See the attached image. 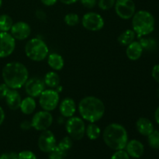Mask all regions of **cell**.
I'll return each mask as SVG.
<instances>
[{"label": "cell", "instance_id": "obj_1", "mask_svg": "<svg viewBox=\"0 0 159 159\" xmlns=\"http://www.w3.org/2000/svg\"><path fill=\"white\" fill-rule=\"evenodd\" d=\"M2 76L4 83L9 89L17 90L24 86L29 79V71L23 64L12 61L3 67Z\"/></svg>", "mask_w": 159, "mask_h": 159}, {"label": "cell", "instance_id": "obj_2", "mask_svg": "<svg viewBox=\"0 0 159 159\" xmlns=\"http://www.w3.org/2000/svg\"><path fill=\"white\" fill-rule=\"evenodd\" d=\"M81 117L89 123H96L105 114L103 102L96 96H89L82 98L78 105Z\"/></svg>", "mask_w": 159, "mask_h": 159}, {"label": "cell", "instance_id": "obj_3", "mask_svg": "<svg viewBox=\"0 0 159 159\" xmlns=\"http://www.w3.org/2000/svg\"><path fill=\"white\" fill-rule=\"evenodd\" d=\"M105 144L114 151L125 148L128 142V134L125 127L117 123H112L106 127L102 133Z\"/></svg>", "mask_w": 159, "mask_h": 159}, {"label": "cell", "instance_id": "obj_4", "mask_svg": "<svg viewBox=\"0 0 159 159\" xmlns=\"http://www.w3.org/2000/svg\"><path fill=\"white\" fill-rule=\"evenodd\" d=\"M131 19L132 30L138 37L149 35L155 30V17L148 11L139 10L135 12Z\"/></svg>", "mask_w": 159, "mask_h": 159}, {"label": "cell", "instance_id": "obj_5", "mask_svg": "<svg viewBox=\"0 0 159 159\" xmlns=\"http://www.w3.org/2000/svg\"><path fill=\"white\" fill-rule=\"evenodd\" d=\"M26 57L31 61L40 62L48 57L49 49L47 43L42 39L32 38L26 42L24 48Z\"/></svg>", "mask_w": 159, "mask_h": 159}, {"label": "cell", "instance_id": "obj_6", "mask_svg": "<svg viewBox=\"0 0 159 159\" xmlns=\"http://www.w3.org/2000/svg\"><path fill=\"white\" fill-rule=\"evenodd\" d=\"M85 124L84 120L79 116L68 118L65 123V129L70 138L75 141L82 140L85 135Z\"/></svg>", "mask_w": 159, "mask_h": 159}, {"label": "cell", "instance_id": "obj_7", "mask_svg": "<svg viewBox=\"0 0 159 159\" xmlns=\"http://www.w3.org/2000/svg\"><path fill=\"white\" fill-rule=\"evenodd\" d=\"M38 98L39 104L42 110L48 112L55 110L60 102L59 93L53 89H45Z\"/></svg>", "mask_w": 159, "mask_h": 159}, {"label": "cell", "instance_id": "obj_8", "mask_svg": "<svg viewBox=\"0 0 159 159\" xmlns=\"http://www.w3.org/2000/svg\"><path fill=\"white\" fill-rule=\"evenodd\" d=\"M82 26L87 30L96 32L101 30L103 28L105 23L100 14L95 12H89L82 16Z\"/></svg>", "mask_w": 159, "mask_h": 159}, {"label": "cell", "instance_id": "obj_9", "mask_svg": "<svg viewBox=\"0 0 159 159\" xmlns=\"http://www.w3.org/2000/svg\"><path fill=\"white\" fill-rule=\"evenodd\" d=\"M32 127L38 131L48 130L53 123V116L50 112L40 110L37 112L31 120Z\"/></svg>", "mask_w": 159, "mask_h": 159}, {"label": "cell", "instance_id": "obj_10", "mask_svg": "<svg viewBox=\"0 0 159 159\" xmlns=\"http://www.w3.org/2000/svg\"><path fill=\"white\" fill-rule=\"evenodd\" d=\"M114 8L116 15L124 20L131 19L136 11V6L133 0H116Z\"/></svg>", "mask_w": 159, "mask_h": 159}, {"label": "cell", "instance_id": "obj_11", "mask_svg": "<svg viewBox=\"0 0 159 159\" xmlns=\"http://www.w3.org/2000/svg\"><path fill=\"white\" fill-rule=\"evenodd\" d=\"M16 40L9 32H0V58H5L13 53Z\"/></svg>", "mask_w": 159, "mask_h": 159}, {"label": "cell", "instance_id": "obj_12", "mask_svg": "<svg viewBox=\"0 0 159 159\" xmlns=\"http://www.w3.org/2000/svg\"><path fill=\"white\" fill-rule=\"evenodd\" d=\"M56 145V138L52 131L49 130L41 131L38 138V147L41 152L50 153Z\"/></svg>", "mask_w": 159, "mask_h": 159}, {"label": "cell", "instance_id": "obj_13", "mask_svg": "<svg viewBox=\"0 0 159 159\" xmlns=\"http://www.w3.org/2000/svg\"><path fill=\"white\" fill-rule=\"evenodd\" d=\"M26 94L33 98H37L45 90V84L43 80L38 78L28 79L24 85Z\"/></svg>", "mask_w": 159, "mask_h": 159}, {"label": "cell", "instance_id": "obj_14", "mask_svg": "<svg viewBox=\"0 0 159 159\" xmlns=\"http://www.w3.org/2000/svg\"><path fill=\"white\" fill-rule=\"evenodd\" d=\"M10 34L16 40H23L27 39L31 34V27L27 23L19 21L13 23L10 30Z\"/></svg>", "mask_w": 159, "mask_h": 159}, {"label": "cell", "instance_id": "obj_15", "mask_svg": "<svg viewBox=\"0 0 159 159\" xmlns=\"http://www.w3.org/2000/svg\"><path fill=\"white\" fill-rule=\"evenodd\" d=\"M77 110V106L74 99L66 97L59 102V111L61 115L65 118H70L73 116Z\"/></svg>", "mask_w": 159, "mask_h": 159}, {"label": "cell", "instance_id": "obj_16", "mask_svg": "<svg viewBox=\"0 0 159 159\" xmlns=\"http://www.w3.org/2000/svg\"><path fill=\"white\" fill-rule=\"evenodd\" d=\"M125 148L129 156L134 158H141L144 152V145L138 140H131L128 141Z\"/></svg>", "mask_w": 159, "mask_h": 159}, {"label": "cell", "instance_id": "obj_17", "mask_svg": "<svg viewBox=\"0 0 159 159\" xmlns=\"http://www.w3.org/2000/svg\"><path fill=\"white\" fill-rule=\"evenodd\" d=\"M5 99H6V102L7 104L8 107L11 110H16L20 109L22 98L16 89H10Z\"/></svg>", "mask_w": 159, "mask_h": 159}, {"label": "cell", "instance_id": "obj_18", "mask_svg": "<svg viewBox=\"0 0 159 159\" xmlns=\"http://www.w3.org/2000/svg\"><path fill=\"white\" fill-rule=\"evenodd\" d=\"M143 48L139 41H133L127 45L126 48V55L130 61H138L141 57Z\"/></svg>", "mask_w": 159, "mask_h": 159}, {"label": "cell", "instance_id": "obj_19", "mask_svg": "<svg viewBox=\"0 0 159 159\" xmlns=\"http://www.w3.org/2000/svg\"><path fill=\"white\" fill-rule=\"evenodd\" d=\"M136 128L141 135L147 137L155 130L152 121L146 117H140L137 120Z\"/></svg>", "mask_w": 159, "mask_h": 159}, {"label": "cell", "instance_id": "obj_20", "mask_svg": "<svg viewBox=\"0 0 159 159\" xmlns=\"http://www.w3.org/2000/svg\"><path fill=\"white\" fill-rule=\"evenodd\" d=\"M48 64L54 71H60L65 66L63 57L57 53H52L48 56Z\"/></svg>", "mask_w": 159, "mask_h": 159}, {"label": "cell", "instance_id": "obj_21", "mask_svg": "<svg viewBox=\"0 0 159 159\" xmlns=\"http://www.w3.org/2000/svg\"><path fill=\"white\" fill-rule=\"evenodd\" d=\"M37 108V102L34 98L27 96L22 99L20 109L22 113L25 115H30L34 113Z\"/></svg>", "mask_w": 159, "mask_h": 159}, {"label": "cell", "instance_id": "obj_22", "mask_svg": "<svg viewBox=\"0 0 159 159\" xmlns=\"http://www.w3.org/2000/svg\"><path fill=\"white\" fill-rule=\"evenodd\" d=\"M43 82L45 85L49 87L50 89H55L61 83V78L60 75L56 72L55 71H48L44 76L43 79Z\"/></svg>", "mask_w": 159, "mask_h": 159}, {"label": "cell", "instance_id": "obj_23", "mask_svg": "<svg viewBox=\"0 0 159 159\" xmlns=\"http://www.w3.org/2000/svg\"><path fill=\"white\" fill-rule=\"evenodd\" d=\"M136 36V34L133 30H126L120 34L117 38V41L122 46L127 47L130 43L134 41Z\"/></svg>", "mask_w": 159, "mask_h": 159}, {"label": "cell", "instance_id": "obj_24", "mask_svg": "<svg viewBox=\"0 0 159 159\" xmlns=\"http://www.w3.org/2000/svg\"><path fill=\"white\" fill-rule=\"evenodd\" d=\"M101 134V129L96 123H89L85 127V135L91 141H95L99 138Z\"/></svg>", "mask_w": 159, "mask_h": 159}, {"label": "cell", "instance_id": "obj_25", "mask_svg": "<svg viewBox=\"0 0 159 159\" xmlns=\"http://www.w3.org/2000/svg\"><path fill=\"white\" fill-rule=\"evenodd\" d=\"M12 19L7 14L0 16V32H9L13 25Z\"/></svg>", "mask_w": 159, "mask_h": 159}, {"label": "cell", "instance_id": "obj_26", "mask_svg": "<svg viewBox=\"0 0 159 159\" xmlns=\"http://www.w3.org/2000/svg\"><path fill=\"white\" fill-rule=\"evenodd\" d=\"M149 146L154 149H159V131L155 130L148 136Z\"/></svg>", "mask_w": 159, "mask_h": 159}, {"label": "cell", "instance_id": "obj_27", "mask_svg": "<svg viewBox=\"0 0 159 159\" xmlns=\"http://www.w3.org/2000/svg\"><path fill=\"white\" fill-rule=\"evenodd\" d=\"M64 21H65V24L68 25L69 26H77L80 22V19L78 14L73 13H68L65 15V18H64Z\"/></svg>", "mask_w": 159, "mask_h": 159}, {"label": "cell", "instance_id": "obj_28", "mask_svg": "<svg viewBox=\"0 0 159 159\" xmlns=\"http://www.w3.org/2000/svg\"><path fill=\"white\" fill-rule=\"evenodd\" d=\"M139 43H141L143 50H153L156 47V42L153 39L148 37H142L140 40Z\"/></svg>", "mask_w": 159, "mask_h": 159}, {"label": "cell", "instance_id": "obj_29", "mask_svg": "<svg viewBox=\"0 0 159 159\" xmlns=\"http://www.w3.org/2000/svg\"><path fill=\"white\" fill-rule=\"evenodd\" d=\"M72 144H73L72 139L68 136V137H65V138H62L57 146L59 148L63 150L64 152H67L68 151H69L70 149L71 148Z\"/></svg>", "mask_w": 159, "mask_h": 159}, {"label": "cell", "instance_id": "obj_30", "mask_svg": "<svg viewBox=\"0 0 159 159\" xmlns=\"http://www.w3.org/2000/svg\"><path fill=\"white\" fill-rule=\"evenodd\" d=\"M66 153L67 152H64L56 145L55 148L49 153V159H65L66 157Z\"/></svg>", "mask_w": 159, "mask_h": 159}, {"label": "cell", "instance_id": "obj_31", "mask_svg": "<svg viewBox=\"0 0 159 159\" xmlns=\"http://www.w3.org/2000/svg\"><path fill=\"white\" fill-rule=\"evenodd\" d=\"M115 2H116V0H99L98 6L102 10L107 11L114 7Z\"/></svg>", "mask_w": 159, "mask_h": 159}, {"label": "cell", "instance_id": "obj_32", "mask_svg": "<svg viewBox=\"0 0 159 159\" xmlns=\"http://www.w3.org/2000/svg\"><path fill=\"white\" fill-rule=\"evenodd\" d=\"M18 159H37L34 152L30 151H23L18 154Z\"/></svg>", "mask_w": 159, "mask_h": 159}, {"label": "cell", "instance_id": "obj_33", "mask_svg": "<svg viewBox=\"0 0 159 159\" xmlns=\"http://www.w3.org/2000/svg\"><path fill=\"white\" fill-rule=\"evenodd\" d=\"M111 159H130V156L126 151L122 149V150L116 151V152L112 155Z\"/></svg>", "mask_w": 159, "mask_h": 159}, {"label": "cell", "instance_id": "obj_34", "mask_svg": "<svg viewBox=\"0 0 159 159\" xmlns=\"http://www.w3.org/2000/svg\"><path fill=\"white\" fill-rule=\"evenodd\" d=\"M80 1L82 6L86 9H93L97 3L96 0H80Z\"/></svg>", "mask_w": 159, "mask_h": 159}, {"label": "cell", "instance_id": "obj_35", "mask_svg": "<svg viewBox=\"0 0 159 159\" xmlns=\"http://www.w3.org/2000/svg\"><path fill=\"white\" fill-rule=\"evenodd\" d=\"M10 89L7 86L5 83L0 84V99H2L6 98L8 92Z\"/></svg>", "mask_w": 159, "mask_h": 159}, {"label": "cell", "instance_id": "obj_36", "mask_svg": "<svg viewBox=\"0 0 159 159\" xmlns=\"http://www.w3.org/2000/svg\"><path fill=\"white\" fill-rule=\"evenodd\" d=\"M152 78L156 81L158 83H159V64L155 65L153 67L152 71Z\"/></svg>", "mask_w": 159, "mask_h": 159}, {"label": "cell", "instance_id": "obj_37", "mask_svg": "<svg viewBox=\"0 0 159 159\" xmlns=\"http://www.w3.org/2000/svg\"><path fill=\"white\" fill-rule=\"evenodd\" d=\"M0 159H18V155L15 152L5 153L0 155Z\"/></svg>", "mask_w": 159, "mask_h": 159}, {"label": "cell", "instance_id": "obj_38", "mask_svg": "<svg viewBox=\"0 0 159 159\" xmlns=\"http://www.w3.org/2000/svg\"><path fill=\"white\" fill-rule=\"evenodd\" d=\"M20 128L23 130H28L30 128H33L31 122L29 120H23L20 124Z\"/></svg>", "mask_w": 159, "mask_h": 159}, {"label": "cell", "instance_id": "obj_39", "mask_svg": "<svg viewBox=\"0 0 159 159\" xmlns=\"http://www.w3.org/2000/svg\"><path fill=\"white\" fill-rule=\"evenodd\" d=\"M41 2L46 6H52L57 2V0H40Z\"/></svg>", "mask_w": 159, "mask_h": 159}, {"label": "cell", "instance_id": "obj_40", "mask_svg": "<svg viewBox=\"0 0 159 159\" xmlns=\"http://www.w3.org/2000/svg\"><path fill=\"white\" fill-rule=\"evenodd\" d=\"M36 16L40 20H44L46 18V13L43 10H40V9H39V10L36 12Z\"/></svg>", "mask_w": 159, "mask_h": 159}, {"label": "cell", "instance_id": "obj_41", "mask_svg": "<svg viewBox=\"0 0 159 159\" xmlns=\"http://www.w3.org/2000/svg\"><path fill=\"white\" fill-rule=\"evenodd\" d=\"M6 118V114H5V111L2 109V107H0V126L3 124Z\"/></svg>", "mask_w": 159, "mask_h": 159}, {"label": "cell", "instance_id": "obj_42", "mask_svg": "<svg viewBox=\"0 0 159 159\" xmlns=\"http://www.w3.org/2000/svg\"><path fill=\"white\" fill-rule=\"evenodd\" d=\"M61 3L65 5H71V4H74V3L77 2L79 0H59Z\"/></svg>", "mask_w": 159, "mask_h": 159}, {"label": "cell", "instance_id": "obj_43", "mask_svg": "<svg viewBox=\"0 0 159 159\" xmlns=\"http://www.w3.org/2000/svg\"><path fill=\"white\" fill-rule=\"evenodd\" d=\"M155 120L157 124L159 125V107L156 109V110L155 112Z\"/></svg>", "mask_w": 159, "mask_h": 159}, {"label": "cell", "instance_id": "obj_44", "mask_svg": "<svg viewBox=\"0 0 159 159\" xmlns=\"http://www.w3.org/2000/svg\"><path fill=\"white\" fill-rule=\"evenodd\" d=\"M157 96H158V97L159 99V88L158 89V90H157Z\"/></svg>", "mask_w": 159, "mask_h": 159}, {"label": "cell", "instance_id": "obj_45", "mask_svg": "<svg viewBox=\"0 0 159 159\" xmlns=\"http://www.w3.org/2000/svg\"><path fill=\"white\" fill-rule=\"evenodd\" d=\"M2 0H0V8L2 7Z\"/></svg>", "mask_w": 159, "mask_h": 159}]
</instances>
